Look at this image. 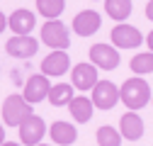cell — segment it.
I'll return each mask as SVG.
<instances>
[{
    "instance_id": "25",
    "label": "cell",
    "mask_w": 153,
    "mask_h": 146,
    "mask_svg": "<svg viewBox=\"0 0 153 146\" xmlns=\"http://www.w3.org/2000/svg\"><path fill=\"white\" fill-rule=\"evenodd\" d=\"M0 146H22V144H15V141H3Z\"/></svg>"
},
{
    "instance_id": "13",
    "label": "cell",
    "mask_w": 153,
    "mask_h": 146,
    "mask_svg": "<svg viewBox=\"0 0 153 146\" xmlns=\"http://www.w3.org/2000/svg\"><path fill=\"white\" fill-rule=\"evenodd\" d=\"M119 132L124 139L129 141H139L143 136V119L136 115V110H131V112H126L119 122Z\"/></svg>"
},
{
    "instance_id": "22",
    "label": "cell",
    "mask_w": 153,
    "mask_h": 146,
    "mask_svg": "<svg viewBox=\"0 0 153 146\" xmlns=\"http://www.w3.org/2000/svg\"><path fill=\"white\" fill-rule=\"evenodd\" d=\"M146 17L153 22V0H148V3H146Z\"/></svg>"
},
{
    "instance_id": "17",
    "label": "cell",
    "mask_w": 153,
    "mask_h": 146,
    "mask_svg": "<svg viewBox=\"0 0 153 146\" xmlns=\"http://www.w3.org/2000/svg\"><path fill=\"white\" fill-rule=\"evenodd\" d=\"M131 0H105V12L117 22H124L131 15Z\"/></svg>"
},
{
    "instance_id": "8",
    "label": "cell",
    "mask_w": 153,
    "mask_h": 146,
    "mask_svg": "<svg viewBox=\"0 0 153 146\" xmlns=\"http://www.w3.org/2000/svg\"><path fill=\"white\" fill-rule=\"evenodd\" d=\"M97 66L92 61L88 63H75L73 71H71V85L75 90H92V85L97 83Z\"/></svg>"
},
{
    "instance_id": "2",
    "label": "cell",
    "mask_w": 153,
    "mask_h": 146,
    "mask_svg": "<svg viewBox=\"0 0 153 146\" xmlns=\"http://www.w3.org/2000/svg\"><path fill=\"white\" fill-rule=\"evenodd\" d=\"M29 115H32V105L22 95L12 93L10 98H5V102H3V122L7 127H20Z\"/></svg>"
},
{
    "instance_id": "11",
    "label": "cell",
    "mask_w": 153,
    "mask_h": 146,
    "mask_svg": "<svg viewBox=\"0 0 153 146\" xmlns=\"http://www.w3.org/2000/svg\"><path fill=\"white\" fill-rule=\"evenodd\" d=\"M68 66H71V56L66 54V49H53L42 61V73L44 76H63Z\"/></svg>"
},
{
    "instance_id": "10",
    "label": "cell",
    "mask_w": 153,
    "mask_h": 146,
    "mask_svg": "<svg viewBox=\"0 0 153 146\" xmlns=\"http://www.w3.org/2000/svg\"><path fill=\"white\" fill-rule=\"evenodd\" d=\"M5 49L15 59H32L36 54V49H39V42L34 36H29V34H15L12 39H7Z\"/></svg>"
},
{
    "instance_id": "1",
    "label": "cell",
    "mask_w": 153,
    "mask_h": 146,
    "mask_svg": "<svg viewBox=\"0 0 153 146\" xmlns=\"http://www.w3.org/2000/svg\"><path fill=\"white\" fill-rule=\"evenodd\" d=\"M119 100L126 105V110H141L151 100V88L143 80V76H134L119 88Z\"/></svg>"
},
{
    "instance_id": "24",
    "label": "cell",
    "mask_w": 153,
    "mask_h": 146,
    "mask_svg": "<svg viewBox=\"0 0 153 146\" xmlns=\"http://www.w3.org/2000/svg\"><path fill=\"white\" fill-rule=\"evenodd\" d=\"M146 42H148V51H153V32H148V39Z\"/></svg>"
},
{
    "instance_id": "3",
    "label": "cell",
    "mask_w": 153,
    "mask_h": 146,
    "mask_svg": "<svg viewBox=\"0 0 153 146\" xmlns=\"http://www.w3.org/2000/svg\"><path fill=\"white\" fill-rule=\"evenodd\" d=\"M42 42L49 49H68L71 44V34L68 27L56 17V20H46V25L42 27Z\"/></svg>"
},
{
    "instance_id": "15",
    "label": "cell",
    "mask_w": 153,
    "mask_h": 146,
    "mask_svg": "<svg viewBox=\"0 0 153 146\" xmlns=\"http://www.w3.org/2000/svg\"><path fill=\"white\" fill-rule=\"evenodd\" d=\"M68 110H71V117H73L75 122H80V124L90 122V119H92V115H95V112H92V110H95V105H92V100H90V98H85V95L71 98Z\"/></svg>"
},
{
    "instance_id": "5",
    "label": "cell",
    "mask_w": 153,
    "mask_h": 146,
    "mask_svg": "<svg viewBox=\"0 0 153 146\" xmlns=\"http://www.w3.org/2000/svg\"><path fill=\"white\" fill-rule=\"evenodd\" d=\"M17 129H20V141L25 146H36L46 134V122L42 117H36V115H29Z\"/></svg>"
},
{
    "instance_id": "14",
    "label": "cell",
    "mask_w": 153,
    "mask_h": 146,
    "mask_svg": "<svg viewBox=\"0 0 153 146\" xmlns=\"http://www.w3.org/2000/svg\"><path fill=\"white\" fill-rule=\"evenodd\" d=\"M46 134H51V141L59 146H71L78 139V129L71 122H53L51 129H46Z\"/></svg>"
},
{
    "instance_id": "18",
    "label": "cell",
    "mask_w": 153,
    "mask_h": 146,
    "mask_svg": "<svg viewBox=\"0 0 153 146\" xmlns=\"http://www.w3.org/2000/svg\"><path fill=\"white\" fill-rule=\"evenodd\" d=\"M73 98V85L71 83H59V85H51L49 90V100L53 107H66Z\"/></svg>"
},
{
    "instance_id": "26",
    "label": "cell",
    "mask_w": 153,
    "mask_h": 146,
    "mask_svg": "<svg viewBox=\"0 0 153 146\" xmlns=\"http://www.w3.org/2000/svg\"><path fill=\"white\" fill-rule=\"evenodd\" d=\"M5 141V129H3V124H0V144Z\"/></svg>"
},
{
    "instance_id": "4",
    "label": "cell",
    "mask_w": 153,
    "mask_h": 146,
    "mask_svg": "<svg viewBox=\"0 0 153 146\" xmlns=\"http://www.w3.org/2000/svg\"><path fill=\"white\" fill-rule=\"evenodd\" d=\"M119 102V88L112 80H97L92 85V105L97 110H112Z\"/></svg>"
},
{
    "instance_id": "20",
    "label": "cell",
    "mask_w": 153,
    "mask_h": 146,
    "mask_svg": "<svg viewBox=\"0 0 153 146\" xmlns=\"http://www.w3.org/2000/svg\"><path fill=\"white\" fill-rule=\"evenodd\" d=\"M131 71L136 76H148L153 73V51H146V54H136L131 59Z\"/></svg>"
},
{
    "instance_id": "27",
    "label": "cell",
    "mask_w": 153,
    "mask_h": 146,
    "mask_svg": "<svg viewBox=\"0 0 153 146\" xmlns=\"http://www.w3.org/2000/svg\"><path fill=\"white\" fill-rule=\"evenodd\" d=\"M36 146H46V144H42V141H39V144H36Z\"/></svg>"
},
{
    "instance_id": "19",
    "label": "cell",
    "mask_w": 153,
    "mask_h": 146,
    "mask_svg": "<svg viewBox=\"0 0 153 146\" xmlns=\"http://www.w3.org/2000/svg\"><path fill=\"white\" fill-rule=\"evenodd\" d=\"M66 7V0H36V10L44 15L46 20H56Z\"/></svg>"
},
{
    "instance_id": "9",
    "label": "cell",
    "mask_w": 153,
    "mask_h": 146,
    "mask_svg": "<svg viewBox=\"0 0 153 146\" xmlns=\"http://www.w3.org/2000/svg\"><path fill=\"white\" fill-rule=\"evenodd\" d=\"M90 61L102 71H112L119 66V51L114 44L112 46L109 44H95V46H90Z\"/></svg>"
},
{
    "instance_id": "7",
    "label": "cell",
    "mask_w": 153,
    "mask_h": 146,
    "mask_svg": "<svg viewBox=\"0 0 153 146\" xmlns=\"http://www.w3.org/2000/svg\"><path fill=\"white\" fill-rule=\"evenodd\" d=\"M112 44L117 46V49H136V46L143 44V34L136 27L119 22L117 27L112 29Z\"/></svg>"
},
{
    "instance_id": "6",
    "label": "cell",
    "mask_w": 153,
    "mask_h": 146,
    "mask_svg": "<svg viewBox=\"0 0 153 146\" xmlns=\"http://www.w3.org/2000/svg\"><path fill=\"white\" fill-rule=\"evenodd\" d=\"M49 90H51L49 76H44V73H36V76H29V78H27L22 98H25L29 105H36V102H42V100L49 98Z\"/></svg>"
},
{
    "instance_id": "16",
    "label": "cell",
    "mask_w": 153,
    "mask_h": 146,
    "mask_svg": "<svg viewBox=\"0 0 153 146\" xmlns=\"http://www.w3.org/2000/svg\"><path fill=\"white\" fill-rule=\"evenodd\" d=\"M34 15L29 12V10H25V7H20V10H15L12 15H10V20H7V27L15 32V34H29L32 29H34Z\"/></svg>"
},
{
    "instance_id": "23",
    "label": "cell",
    "mask_w": 153,
    "mask_h": 146,
    "mask_svg": "<svg viewBox=\"0 0 153 146\" xmlns=\"http://www.w3.org/2000/svg\"><path fill=\"white\" fill-rule=\"evenodd\" d=\"M5 27H7V17H5L3 12H0V34L5 32Z\"/></svg>"
},
{
    "instance_id": "12",
    "label": "cell",
    "mask_w": 153,
    "mask_h": 146,
    "mask_svg": "<svg viewBox=\"0 0 153 146\" xmlns=\"http://www.w3.org/2000/svg\"><path fill=\"white\" fill-rule=\"evenodd\" d=\"M102 25V17L95 12V10H83L73 17V32L75 34H80V36H90L100 29Z\"/></svg>"
},
{
    "instance_id": "21",
    "label": "cell",
    "mask_w": 153,
    "mask_h": 146,
    "mask_svg": "<svg viewBox=\"0 0 153 146\" xmlns=\"http://www.w3.org/2000/svg\"><path fill=\"white\" fill-rule=\"evenodd\" d=\"M97 144L100 146H122V132H117L114 127L105 124L97 129Z\"/></svg>"
}]
</instances>
